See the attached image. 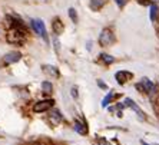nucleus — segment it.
I'll use <instances>...</instances> for the list:
<instances>
[{
    "instance_id": "1",
    "label": "nucleus",
    "mask_w": 159,
    "mask_h": 145,
    "mask_svg": "<svg viewBox=\"0 0 159 145\" xmlns=\"http://www.w3.org/2000/svg\"><path fill=\"white\" fill-rule=\"evenodd\" d=\"M30 23H32V27H33L34 32H36L46 43H49V36H48V32H46V26H44L43 20H42V19H32Z\"/></svg>"
},
{
    "instance_id": "2",
    "label": "nucleus",
    "mask_w": 159,
    "mask_h": 145,
    "mask_svg": "<svg viewBox=\"0 0 159 145\" xmlns=\"http://www.w3.org/2000/svg\"><path fill=\"white\" fill-rule=\"evenodd\" d=\"M53 104H55V101L53 99L39 101V102H36V104L33 105V112H36V114H42V112L50 111V109L53 108Z\"/></svg>"
},
{
    "instance_id": "3",
    "label": "nucleus",
    "mask_w": 159,
    "mask_h": 145,
    "mask_svg": "<svg viewBox=\"0 0 159 145\" xmlns=\"http://www.w3.org/2000/svg\"><path fill=\"white\" fill-rule=\"evenodd\" d=\"M115 42V35L112 33L111 29H103L99 36V43L102 46H109Z\"/></svg>"
},
{
    "instance_id": "4",
    "label": "nucleus",
    "mask_w": 159,
    "mask_h": 145,
    "mask_svg": "<svg viewBox=\"0 0 159 145\" xmlns=\"http://www.w3.org/2000/svg\"><path fill=\"white\" fill-rule=\"evenodd\" d=\"M136 88L138 89H141V91H143V92H146V93H153L155 92V85H153L148 78H142L141 83L136 85Z\"/></svg>"
},
{
    "instance_id": "5",
    "label": "nucleus",
    "mask_w": 159,
    "mask_h": 145,
    "mask_svg": "<svg viewBox=\"0 0 159 145\" xmlns=\"http://www.w3.org/2000/svg\"><path fill=\"white\" fill-rule=\"evenodd\" d=\"M20 59H22V53L17 52V50H13V52L6 53V55H4V58H3L4 63H7V65L16 63V62H19Z\"/></svg>"
},
{
    "instance_id": "6",
    "label": "nucleus",
    "mask_w": 159,
    "mask_h": 145,
    "mask_svg": "<svg viewBox=\"0 0 159 145\" xmlns=\"http://www.w3.org/2000/svg\"><path fill=\"white\" fill-rule=\"evenodd\" d=\"M48 119H49V122L52 124L53 127H56L57 124L62 122V114H60L59 109H52V111L49 112Z\"/></svg>"
},
{
    "instance_id": "7",
    "label": "nucleus",
    "mask_w": 159,
    "mask_h": 145,
    "mask_svg": "<svg viewBox=\"0 0 159 145\" xmlns=\"http://www.w3.org/2000/svg\"><path fill=\"white\" fill-rule=\"evenodd\" d=\"M125 105H126V106H129V108H132L133 111L138 114V116H139L141 119H145V118H146V116H145V114H143V111H142V109L139 108V106H138V105L135 104V102H133L130 98H126V99H125Z\"/></svg>"
},
{
    "instance_id": "8",
    "label": "nucleus",
    "mask_w": 159,
    "mask_h": 145,
    "mask_svg": "<svg viewBox=\"0 0 159 145\" xmlns=\"http://www.w3.org/2000/svg\"><path fill=\"white\" fill-rule=\"evenodd\" d=\"M116 81L119 82V83H120V85H123V83H125L126 81H128V79L130 78V76H132V75L129 73V72H125V71H120V72H116Z\"/></svg>"
},
{
    "instance_id": "9",
    "label": "nucleus",
    "mask_w": 159,
    "mask_h": 145,
    "mask_svg": "<svg viewBox=\"0 0 159 145\" xmlns=\"http://www.w3.org/2000/svg\"><path fill=\"white\" fill-rule=\"evenodd\" d=\"M63 30H65V26L60 22V19H55L53 20V32H55V35H60Z\"/></svg>"
},
{
    "instance_id": "10",
    "label": "nucleus",
    "mask_w": 159,
    "mask_h": 145,
    "mask_svg": "<svg viewBox=\"0 0 159 145\" xmlns=\"http://www.w3.org/2000/svg\"><path fill=\"white\" fill-rule=\"evenodd\" d=\"M106 0H90V7L92 10H99L100 7H103Z\"/></svg>"
},
{
    "instance_id": "11",
    "label": "nucleus",
    "mask_w": 159,
    "mask_h": 145,
    "mask_svg": "<svg viewBox=\"0 0 159 145\" xmlns=\"http://www.w3.org/2000/svg\"><path fill=\"white\" fill-rule=\"evenodd\" d=\"M75 131H76V132H79V134H82V135H85L86 132H88V129L85 128V125H83V124H80L79 121H76V122H75Z\"/></svg>"
},
{
    "instance_id": "12",
    "label": "nucleus",
    "mask_w": 159,
    "mask_h": 145,
    "mask_svg": "<svg viewBox=\"0 0 159 145\" xmlns=\"http://www.w3.org/2000/svg\"><path fill=\"white\" fill-rule=\"evenodd\" d=\"M42 91H43L44 93H52V91H53L52 83H50V82H48V81L42 82Z\"/></svg>"
},
{
    "instance_id": "13",
    "label": "nucleus",
    "mask_w": 159,
    "mask_h": 145,
    "mask_svg": "<svg viewBox=\"0 0 159 145\" xmlns=\"http://www.w3.org/2000/svg\"><path fill=\"white\" fill-rule=\"evenodd\" d=\"M44 72H48V73L53 75V76H59L57 69H56L55 66H52V65H46V66H44Z\"/></svg>"
},
{
    "instance_id": "14",
    "label": "nucleus",
    "mask_w": 159,
    "mask_h": 145,
    "mask_svg": "<svg viewBox=\"0 0 159 145\" xmlns=\"http://www.w3.org/2000/svg\"><path fill=\"white\" fill-rule=\"evenodd\" d=\"M100 59L103 60L105 63H107V65H111V63L115 62V58H112L111 55H106V53H102V55H100Z\"/></svg>"
},
{
    "instance_id": "15",
    "label": "nucleus",
    "mask_w": 159,
    "mask_h": 145,
    "mask_svg": "<svg viewBox=\"0 0 159 145\" xmlns=\"http://www.w3.org/2000/svg\"><path fill=\"white\" fill-rule=\"evenodd\" d=\"M156 15H158V6H156V4H152L151 6V20L152 22H155Z\"/></svg>"
},
{
    "instance_id": "16",
    "label": "nucleus",
    "mask_w": 159,
    "mask_h": 145,
    "mask_svg": "<svg viewBox=\"0 0 159 145\" xmlns=\"http://www.w3.org/2000/svg\"><path fill=\"white\" fill-rule=\"evenodd\" d=\"M69 16H70L72 22H73V23H78V15H76V10H75L73 7L69 9Z\"/></svg>"
},
{
    "instance_id": "17",
    "label": "nucleus",
    "mask_w": 159,
    "mask_h": 145,
    "mask_svg": "<svg viewBox=\"0 0 159 145\" xmlns=\"http://www.w3.org/2000/svg\"><path fill=\"white\" fill-rule=\"evenodd\" d=\"M112 96H113V95H112V93H109V95H106V98H105V99L102 101V106H103V108H106V106H107V104L111 102Z\"/></svg>"
},
{
    "instance_id": "18",
    "label": "nucleus",
    "mask_w": 159,
    "mask_h": 145,
    "mask_svg": "<svg viewBox=\"0 0 159 145\" xmlns=\"http://www.w3.org/2000/svg\"><path fill=\"white\" fill-rule=\"evenodd\" d=\"M72 96L75 98V99H78V88H76V86H73V88H72Z\"/></svg>"
},
{
    "instance_id": "19",
    "label": "nucleus",
    "mask_w": 159,
    "mask_h": 145,
    "mask_svg": "<svg viewBox=\"0 0 159 145\" xmlns=\"http://www.w3.org/2000/svg\"><path fill=\"white\" fill-rule=\"evenodd\" d=\"M115 2H116V4H118L119 7H123V6L126 4V0H115Z\"/></svg>"
},
{
    "instance_id": "20",
    "label": "nucleus",
    "mask_w": 159,
    "mask_h": 145,
    "mask_svg": "<svg viewBox=\"0 0 159 145\" xmlns=\"http://www.w3.org/2000/svg\"><path fill=\"white\" fill-rule=\"evenodd\" d=\"M98 85H99L100 88H102V89H107V86L105 85V83H103V82H102V81H98Z\"/></svg>"
},
{
    "instance_id": "21",
    "label": "nucleus",
    "mask_w": 159,
    "mask_h": 145,
    "mask_svg": "<svg viewBox=\"0 0 159 145\" xmlns=\"http://www.w3.org/2000/svg\"><path fill=\"white\" fill-rule=\"evenodd\" d=\"M155 145H159V144H155Z\"/></svg>"
}]
</instances>
